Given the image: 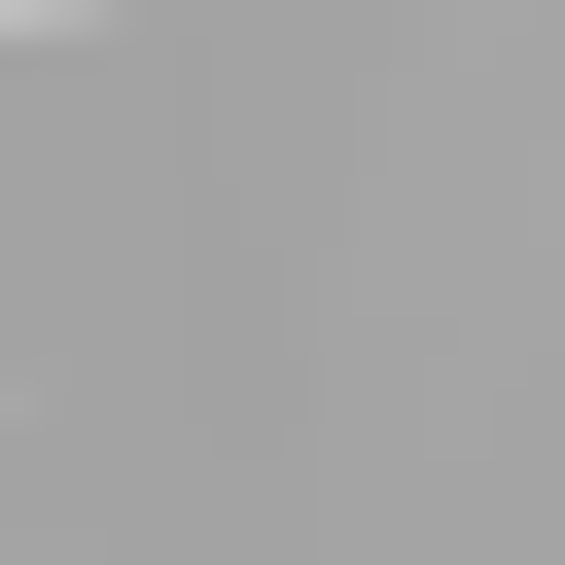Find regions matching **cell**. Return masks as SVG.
Masks as SVG:
<instances>
[{"label": "cell", "instance_id": "cell-1", "mask_svg": "<svg viewBox=\"0 0 565 565\" xmlns=\"http://www.w3.org/2000/svg\"><path fill=\"white\" fill-rule=\"evenodd\" d=\"M0 35H71V0H0Z\"/></svg>", "mask_w": 565, "mask_h": 565}]
</instances>
